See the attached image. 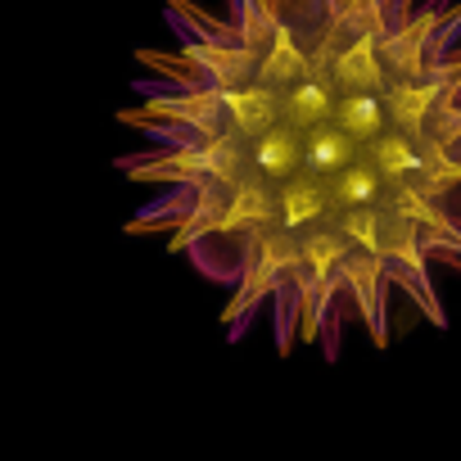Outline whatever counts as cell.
I'll return each instance as SVG.
<instances>
[{"label":"cell","mask_w":461,"mask_h":461,"mask_svg":"<svg viewBox=\"0 0 461 461\" xmlns=\"http://www.w3.org/2000/svg\"><path fill=\"white\" fill-rule=\"evenodd\" d=\"M172 50H136L140 149L154 185L127 236H158L217 285L226 339L272 321L276 353L339 357L407 317L447 326L461 276V0H167Z\"/></svg>","instance_id":"1"}]
</instances>
